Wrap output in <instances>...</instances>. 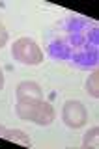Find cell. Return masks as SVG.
I'll list each match as a JSON object with an SVG mask.
<instances>
[{
    "mask_svg": "<svg viewBox=\"0 0 99 149\" xmlns=\"http://www.w3.org/2000/svg\"><path fill=\"white\" fill-rule=\"evenodd\" d=\"M0 138L8 140V142H15L22 147H30V138L22 130H17V129H6L4 125H0Z\"/></svg>",
    "mask_w": 99,
    "mask_h": 149,
    "instance_id": "cell-5",
    "label": "cell"
},
{
    "mask_svg": "<svg viewBox=\"0 0 99 149\" xmlns=\"http://www.w3.org/2000/svg\"><path fill=\"white\" fill-rule=\"evenodd\" d=\"M86 91L88 95L93 97V99H97L99 97V71H93L90 77H88L86 80Z\"/></svg>",
    "mask_w": 99,
    "mask_h": 149,
    "instance_id": "cell-7",
    "label": "cell"
},
{
    "mask_svg": "<svg viewBox=\"0 0 99 149\" xmlns=\"http://www.w3.org/2000/svg\"><path fill=\"white\" fill-rule=\"evenodd\" d=\"M11 56L19 63L25 65H39L43 62V52L37 43L30 37H21L11 45Z\"/></svg>",
    "mask_w": 99,
    "mask_h": 149,
    "instance_id": "cell-2",
    "label": "cell"
},
{
    "mask_svg": "<svg viewBox=\"0 0 99 149\" xmlns=\"http://www.w3.org/2000/svg\"><path fill=\"white\" fill-rule=\"evenodd\" d=\"M88 112L82 106V102L79 101H67L62 108V119L67 127L71 129H81L84 123H86Z\"/></svg>",
    "mask_w": 99,
    "mask_h": 149,
    "instance_id": "cell-3",
    "label": "cell"
},
{
    "mask_svg": "<svg viewBox=\"0 0 99 149\" xmlns=\"http://www.w3.org/2000/svg\"><path fill=\"white\" fill-rule=\"evenodd\" d=\"M15 112H17L19 119L32 121V123L43 125V127L53 123L54 116H56L53 104L43 99H17Z\"/></svg>",
    "mask_w": 99,
    "mask_h": 149,
    "instance_id": "cell-1",
    "label": "cell"
},
{
    "mask_svg": "<svg viewBox=\"0 0 99 149\" xmlns=\"http://www.w3.org/2000/svg\"><path fill=\"white\" fill-rule=\"evenodd\" d=\"M97 140H99V127H92L86 134H84V138H82V147L84 149H88V147L95 149L99 146Z\"/></svg>",
    "mask_w": 99,
    "mask_h": 149,
    "instance_id": "cell-6",
    "label": "cell"
},
{
    "mask_svg": "<svg viewBox=\"0 0 99 149\" xmlns=\"http://www.w3.org/2000/svg\"><path fill=\"white\" fill-rule=\"evenodd\" d=\"M17 99H43V90L39 84L25 80L17 86Z\"/></svg>",
    "mask_w": 99,
    "mask_h": 149,
    "instance_id": "cell-4",
    "label": "cell"
},
{
    "mask_svg": "<svg viewBox=\"0 0 99 149\" xmlns=\"http://www.w3.org/2000/svg\"><path fill=\"white\" fill-rule=\"evenodd\" d=\"M4 88V73H2V67H0V90Z\"/></svg>",
    "mask_w": 99,
    "mask_h": 149,
    "instance_id": "cell-9",
    "label": "cell"
},
{
    "mask_svg": "<svg viewBox=\"0 0 99 149\" xmlns=\"http://www.w3.org/2000/svg\"><path fill=\"white\" fill-rule=\"evenodd\" d=\"M6 43H8V30H6V26L0 22V49H2Z\"/></svg>",
    "mask_w": 99,
    "mask_h": 149,
    "instance_id": "cell-8",
    "label": "cell"
}]
</instances>
